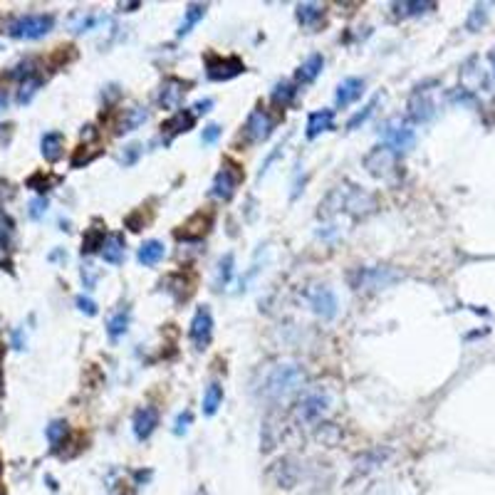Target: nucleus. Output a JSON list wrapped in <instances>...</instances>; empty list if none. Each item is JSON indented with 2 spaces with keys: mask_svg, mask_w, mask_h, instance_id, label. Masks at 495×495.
Here are the masks:
<instances>
[{
  "mask_svg": "<svg viewBox=\"0 0 495 495\" xmlns=\"http://www.w3.org/2000/svg\"><path fill=\"white\" fill-rule=\"evenodd\" d=\"M352 213L354 218L367 216L374 211V198L364 194L362 189H347V186H337L325 201L320 203V218H330L335 213Z\"/></svg>",
  "mask_w": 495,
  "mask_h": 495,
  "instance_id": "obj_1",
  "label": "nucleus"
},
{
  "mask_svg": "<svg viewBox=\"0 0 495 495\" xmlns=\"http://www.w3.org/2000/svg\"><path fill=\"white\" fill-rule=\"evenodd\" d=\"M305 384V372L297 364H278L275 369H270L263 384L265 399H288L290 394H295L297 389Z\"/></svg>",
  "mask_w": 495,
  "mask_h": 495,
  "instance_id": "obj_2",
  "label": "nucleus"
},
{
  "mask_svg": "<svg viewBox=\"0 0 495 495\" xmlns=\"http://www.w3.org/2000/svg\"><path fill=\"white\" fill-rule=\"evenodd\" d=\"M55 28V18L48 13H30L13 18L5 25V33L15 40H40Z\"/></svg>",
  "mask_w": 495,
  "mask_h": 495,
  "instance_id": "obj_3",
  "label": "nucleus"
},
{
  "mask_svg": "<svg viewBox=\"0 0 495 495\" xmlns=\"http://www.w3.org/2000/svg\"><path fill=\"white\" fill-rule=\"evenodd\" d=\"M354 290H382L399 280V273L392 268H357L347 275Z\"/></svg>",
  "mask_w": 495,
  "mask_h": 495,
  "instance_id": "obj_4",
  "label": "nucleus"
},
{
  "mask_svg": "<svg viewBox=\"0 0 495 495\" xmlns=\"http://www.w3.org/2000/svg\"><path fill=\"white\" fill-rule=\"evenodd\" d=\"M379 137H382L384 147H389L394 154H404L414 147L416 142V134L404 119H389L379 127Z\"/></svg>",
  "mask_w": 495,
  "mask_h": 495,
  "instance_id": "obj_5",
  "label": "nucleus"
},
{
  "mask_svg": "<svg viewBox=\"0 0 495 495\" xmlns=\"http://www.w3.org/2000/svg\"><path fill=\"white\" fill-rule=\"evenodd\" d=\"M241 181H243L241 166L233 164V161H223L221 171H218L216 179H213V184H211V196L218 198V201H231V198L236 196Z\"/></svg>",
  "mask_w": 495,
  "mask_h": 495,
  "instance_id": "obj_6",
  "label": "nucleus"
},
{
  "mask_svg": "<svg viewBox=\"0 0 495 495\" xmlns=\"http://www.w3.org/2000/svg\"><path fill=\"white\" fill-rule=\"evenodd\" d=\"M246 72V62L241 57H221V55H208L206 57V77L211 82H228L233 77Z\"/></svg>",
  "mask_w": 495,
  "mask_h": 495,
  "instance_id": "obj_7",
  "label": "nucleus"
},
{
  "mask_svg": "<svg viewBox=\"0 0 495 495\" xmlns=\"http://www.w3.org/2000/svg\"><path fill=\"white\" fill-rule=\"evenodd\" d=\"M273 127H275V122H273V117L268 114V109L255 107L253 112L248 114L246 127H243L246 144H260V142H265V139H270Z\"/></svg>",
  "mask_w": 495,
  "mask_h": 495,
  "instance_id": "obj_8",
  "label": "nucleus"
},
{
  "mask_svg": "<svg viewBox=\"0 0 495 495\" xmlns=\"http://www.w3.org/2000/svg\"><path fill=\"white\" fill-rule=\"evenodd\" d=\"M396 159H399V154H394L392 149L382 144V147H374L364 156V169L377 179H387L396 171Z\"/></svg>",
  "mask_w": 495,
  "mask_h": 495,
  "instance_id": "obj_9",
  "label": "nucleus"
},
{
  "mask_svg": "<svg viewBox=\"0 0 495 495\" xmlns=\"http://www.w3.org/2000/svg\"><path fill=\"white\" fill-rule=\"evenodd\" d=\"M307 300H310V307L315 310V315L322 317V320H335L337 312H340V302H337L335 290L327 288V285H315L307 293Z\"/></svg>",
  "mask_w": 495,
  "mask_h": 495,
  "instance_id": "obj_10",
  "label": "nucleus"
},
{
  "mask_svg": "<svg viewBox=\"0 0 495 495\" xmlns=\"http://www.w3.org/2000/svg\"><path fill=\"white\" fill-rule=\"evenodd\" d=\"M189 337L194 342V347L198 352H203L208 345H211V337H213V315L208 310V305H201L198 310L194 312V320L189 325Z\"/></svg>",
  "mask_w": 495,
  "mask_h": 495,
  "instance_id": "obj_11",
  "label": "nucleus"
},
{
  "mask_svg": "<svg viewBox=\"0 0 495 495\" xmlns=\"http://www.w3.org/2000/svg\"><path fill=\"white\" fill-rule=\"evenodd\" d=\"M194 124H196V112H194V109H179V112H174L164 124H161V137H164V144L169 147V144L174 142L179 134L191 132V129H194Z\"/></svg>",
  "mask_w": 495,
  "mask_h": 495,
  "instance_id": "obj_12",
  "label": "nucleus"
},
{
  "mask_svg": "<svg viewBox=\"0 0 495 495\" xmlns=\"http://www.w3.org/2000/svg\"><path fill=\"white\" fill-rule=\"evenodd\" d=\"M189 87H191V82L179 80V77H169V80H164L161 92H159V107L169 109V112H179V107H181V102H184Z\"/></svg>",
  "mask_w": 495,
  "mask_h": 495,
  "instance_id": "obj_13",
  "label": "nucleus"
},
{
  "mask_svg": "<svg viewBox=\"0 0 495 495\" xmlns=\"http://www.w3.org/2000/svg\"><path fill=\"white\" fill-rule=\"evenodd\" d=\"M327 409H330V396L325 392H310L297 406V419L312 424V421L322 419L327 414Z\"/></svg>",
  "mask_w": 495,
  "mask_h": 495,
  "instance_id": "obj_14",
  "label": "nucleus"
},
{
  "mask_svg": "<svg viewBox=\"0 0 495 495\" xmlns=\"http://www.w3.org/2000/svg\"><path fill=\"white\" fill-rule=\"evenodd\" d=\"M156 426H159V411H156V406H142L132 419V429L137 441H147L156 431Z\"/></svg>",
  "mask_w": 495,
  "mask_h": 495,
  "instance_id": "obj_15",
  "label": "nucleus"
},
{
  "mask_svg": "<svg viewBox=\"0 0 495 495\" xmlns=\"http://www.w3.org/2000/svg\"><path fill=\"white\" fill-rule=\"evenodd\" d=\"M147 119H149V109L134 104V107L124 109V112L119 114L117 124H114V132H117V134H129V132H134V129L144 127V124H147Z\"/></svg>",
  "mask_w": 495,
  "mask_h": 495,
  "instance_id": "obj_16",
  "label": "nucleus"
},
{
  "mask_svg": "<svg viewBox=\"0 0 495 495\" xmlns=\"http://www.w3.org/2000/svg\"><path fill=\"white\" fill-rule=\"evenodd\" d=\"M335 129V112L332 109H317L307 117V139H317L320 134Z\"/></svg>",
  "mask_w": 495,
  "mask_h": 495,
  "instance_id": "obj_17",
  "label": "nucleus"
},
{
  "mask_svg": "<svg viewBox=\"0 0 495 495\" xmlns=\"http://www.w3.org/2000/svg\"><path fill=\"white\" fill-rule=\"evenodd\" d=\"M364 95V80H359V77H347V80L340 82V87H337V95H335V102L337 107H349V104H354L359 97Z\"/></svg>",
  "mask_w": 495,
  "mask_h": 495,
  "instance_id": "obj_18",
  "label": "nucleus"
},
{
  "mask_svg": "<svg viewBox=\"0 0 495 495\" xmlns=\"http://www.w3.org/2000/svg\"><path fill=\"white\" fill-rule=\"evenodd\" d=\"M40 151H43L45 161L57 164V161L62 159V154H65V137H62L60 132L43 134V139H40Z\"/></svg>",
  "mask_w": 495,
  "mask_h": 495,
  "instance_id": "obj_19",
  "label": "nucleus"
},
{
  "mask_svg": "<svg viewBox=\"0 0 495 495\" xmlns=\"http://www.w3.org/2000/svg\"><path fill=\"white\" fill-rule=\"evenodd\" d=\"M208 228H211V216L196 213L191 221H186L184 226H181V231L176 233V236L184 238V241H201V238L208 233Z\"/></svg>",
  "mask_w": 495,
  "mask_h": 495,
  "instance_id": "obj_20",
  "label": "nucleus"
},
{
  "mask_svg": "<svg viewBox=\"0 0 495 495\" xmlns=\"http://www.w3.org/2000/svg\"><path fill=\"white\" fill-rule=\"evenodd\" d=\"M124 253H127V246H124V236L122 233H109L107 241L102 246V258L104 263L109 265H122Z\"/></svg>",
  "mask_w": 495,
  "mask_h": 495,
  "instance_id": "obj_21",
  "label": "nucleus"
},
{
  "mask_svg": "<svg viewBox=\"0 0 495 495\" xmlns=\"http://www.w3.org/2000/svg\"><path fill=\"white\" fill-rule=\"evenodd\" d=\"M409 114L416 122H426V119H431V114H434V104L426 97V90H421V87L409 99Z\"/></svg>",
  "mask_w": 495,
  "mask_h": 495,
  "instance_id": "obj_22",
  "label": "nucleus"
},
{
  "mask_svg": "<svg viewBox=\"0 0 495 495\" xmlns=\"http://www.w3.org/2000/svg\"><path fill=\"white\" fill-rule=\"evenodd\" d=\"M322 67H325V57H322L320 52L310 55L300 65V70H297V82H302V85H312V82L322 75Z\"/></svg>",
  "mask_w": 495,
  "mask_h": 495,
  "instance_id": "obj_23",
  "label": "nucleus"
},
{
  "mask_svg": "<svg viewBox=\"0 0 495 495\" xmlns=\"http://www.w3.org/2000/svg\"><path fill=\"white\" fill-rule=\"evenodd\" d=\"M206 10H208V5H203V3H189V8L184 10V23L179 25V33L176 35H179V38H186V35L206 18Z\"/></svg>",
  "mask_w": 495,
  "mask_h": 495,
  "instance_id": "obj_24",
  "label": "nucleus"
},
{
  "mask_svg": "<svg viewBox=\"0 0 495 495\" xmlns=\"http://www.w3.org/2000/svg\"><path fill=\"white\" fill-rule=\"evenodd\" d=\"M166 255V246L161 241H147L142 248H139L137 253V260L142 265H147V268H154V265H159L161 260H164Z\"/></svg>",
  "mask_w": 495,
  "mask_h": 495,
  "instance_id": "obj_25",
  "label": "nucleus"
},
{
  "mask_svg": "<svg viewBox=\"0 0 495 495\" xmlns=\"http://www.w3.org/2000/svg\"><path fill=\"white\" fill-rule=\"evenodd\" d=\"M325 18V8L317 3H300L297 5V23L302 28H317V23Z\"/></svg>",
  "mask_w": 495,
  "mask_h": 495,
  "instance_id": "obj_26",
  "label": "nucleus"
},
{
  "mask_svg": "<svg viewBox=\"0 0 495 495\" xmlns=\"http://www.w3.org/2000/svg\"><path fill=\"white\" fill-rule=\"evenodd\" d=\"M129 330V307H122V310H117L112 317H109L107 322V335L112 342H117L119 337H124Z\"/></svg>",
  "mask_w": 495,
  "mask_h": 495,
  "instance_id": "obj_27",
  "label": "nucleus"
},
{
  "mask_svg": "<svg viewBox=\"0 0 495 495\" xmlns=\"http://www.w3.org/2000/svg\"><path fill=\"white\" fill-rule=\"evenodd\" d=\"M295 97H297V85H295V82H288V80L278 82V85L273 87V92H270V99H273V104H275V107H280V109L290 107Z\"/></svg>",
  "mask_w": 495,
  "mask_h": 495,
  "instance_id": "obj_28",
  "label": "nucleus"
},
{
  "mask_svg": "<svg viewBox=\"0 0 495 495\" xmlns=\"http://www.w3.org/2000/svg\"><path fill=\"white\" fill-rule=\"evenodd\" d=\"M223 404V387L218 382H211L203 392V414L206 416H216V411L221 409Z\"/></svg>",
  "mask_w": 495,
  "mask_h": 495,
  "instance_id": "obj_29",
  "label": "nucleus"
},
{
  "mask_svg": "<svg viewBox=\"0 0 495 495\" xmlns=\"http://www.w3.org/2000/svg\"><path fill=\"white\" fill-rule=\"evenodd\" d=\"M107 241V231L102 226H92L90 231L85 233V241H82V255H90V253H102V246Z\"/></svg>",
  "mask_w": 495,
  "mask_h": 495,
  "instance_id": "obj_30",
  "label": "nucleus"
},
{
  "mask_svg": "<svg viewBox=\"0 0 495 495\" xmlns=\"http://www.w3.org/2000/svg\"><path fill=\"white\" fill-rule=\"evenodd\" d=\"M45 436H48V441H50L52 451H57V448L65 446L67 436H70V426H67V421L57 419V421H52V424L48 426V429H45Z\"/></svg>",
  "mask_w": 495,
  "mask_h": 495,
  "instance_id": "obj_31",
  "label": "nucleus"
},
{
  "mask_svg": "<svg viewBox=\"0 0 495 495\" xmlns=\"http://www.w3.org/2000/svg\"><path fill=\"white\" fill-rule=\"evenodd\" d=\"M392 8L399 18H416V15H424V13H429V10H434L436 5L434 3H409V0H404V3H394Z\"/></svg>",
  "mask_w": 495,
  "mask_h": 495,
  "instance_id": "obj_32",
  "label": "nucleus"
},
{
  "mask_svg": "<svg viewBox=\"0 0 495 495\" xmlns=\"http://www.w3.org/2000/svg\"><path fill=\"white\" fill-rule=\"evenodd\" d=\"M233 270H236V258L233 253H226L218 263V273H216V290H223L233 278Z\"/></svg>",
  "mask_w": 495,
  "mask_h": 495,
  "instance_id": "obj_33",
  "label": "nucleus"
},
{
  "mask_svg": "<svg viewBox=\"0 0 495 495\" xmlns=\"http://www.w3.org/2000/svg\"><path fill=\"white\" fill-rule=\"evenodd\" d=\"M40 85H43V77L35 75V77H28V80L20 82V90H18V102L20 104H30L33 102V97L38 95Z\"/></svg>",
  "mask_w": 495,
  "mask_h": 495,
  "instance_id": "obj_34",
  "label": "nucleus"
},
{
  "mask_svg": "<svg viewBox=\"0 0 495 495\" xmlns=\"http://www.w3.org/2000/svg\"><path fill=\"white\" fill-rule=\"evenodd\" d=\"M297 481V468L290 461L278 463V483L280 488H293Z\"/></svg>",
  "mask_w": 495,
  "mask_h": 495,
  "instance_id": "obj_35",
  "label": "nucleus"
},
{
  "mask_svg": "<svg viewBox=\"0 0 495 495\" xmlns=\"http://www.w3.org/2000/svg\"><path fill=\"white\" fill-rule=\"evenodd\" d=\"M377 104H379V97H374L372 102H369L367 107L362 109V112L354 114V117L347 122V129H349V132H354V129H359V127H362V124H367V119L374 114V109H377Z\"/></svg>",
  "mask_w": 495,
  "mask_h": 495,
  "instance_id": "obj_36",
  "label": "nucleus"
},
{
  "mask_svg": "<svg viewBox=\"0 0 495 495\" xmlns=\"http://www.w3.org/2000/svg\"><path fill=\"white\" fill-rule=\"evenodd\" d=\"M384 458H387V453H382V451L367 453V456L359 458V461H357V473H369V471H372V468L382 466Z\"/></svg>",
  "mask_w": 495,
  "mask_h": 495,
  "instance_id": "obj_37",
  "label": "nucleus"
},
{
  "mask_svg": "<svg viewBox=\"0 0 495 495\" xmlns=\"http://www.w3.org/2000/svg\"><path fill=\"white\" fill-rule=\"evenodd\" d=\"M90 149H92V147H87V144H85V147L77 149V154L72 156V169H80V166H87L90 161L97 159V156H99V149H97V151H90Z\"/></svg>",
  "mask_w": 495,
  "mask_h": 495,
  "instance_id": "obj_38",
  "label": "nucleus"
},
{
  "mask_svg": "<svg viewBox=\"0 0 495 495\" xmlns=\"http://www.w3.org/2000/svg\"><path fill=\"white\" fill-rule=\"evenodd\" d=\"M57 179H52V176H45V174H35L28 179V189L38 191V194H45V191H50V186L55 184Z\"/></svg>",
  "mask_w": 495,
  "mask_h": 495,
  "instance_id": "obj_39",
  "label": "nucleus"
},
{
  "mask_svg": "<svg viewBox=\"0 0 495 495\" xmlns=\"http://www.w3.org/2000/svg\"><path fill=\"white\" fill-rule=\"evenodd\" d=\"M28 213H30V218H33V221H40V218L48 213V198H45V196L33 198V201H30V206H28Z\"/></svg>",
  "mask_w": 495,
  "mask_h": 495,
  "instance_id": "obj_40",
  "label": "nucleus"
},
{
  "mask_svg": "<svg viewBox=\"0 0 495 495\" xmlns=\"http://www.w3.org/2000/svg\"><path fill=\"white\" fill-rule=\"evenodd\" d=\"M191 411H181L179 416H176V421H174V434L176 436H184L186 431H189V426H191Z\"/></svg>",
  "mask_w": 495,
  "mask_h": 495,
  "instance_id": "obj_41",
  "label": "nucleus"
},
{
  "mask_svg": "<svg viewBox=\"0 0 495 495\" xmlns=\"http://www.w3.org/2000/svg\"><path fill=\"white\" fill-rule=\"evenodd\" d=\"M75 305H77V310L85 312L87 317H95V315H97V302H95V300H90V297L80 295V297H77V300H75Z\"/></svg>",
  "mask_w": 495,
  "mask_h": 495,
  "instance_id": "obj_42",
  "label": "nucleus"
},
{
  "mask_svg": "<svg viewBox=\"0 0 495 495\" xmlns=\"http://www.w3.org/2000/svg\"><path fill=\"white\" fill-rule=\"evenodd\" d=\"M221 132H223V129L218 127V124H208V127L203 129V134H201V142L206 144V147H211V144H216V142H218V137H221Z\"/></svg>",
  "mask_w": 495,
  "mask_h": 495,
  "instance_id": "obj_43",
  "label": "nucleus"
},
{
  "mask_svg": "<svg viewBox=\"0 0 495 495\" xmlns=\"http://www.w3.org/2000/svg\"><path fill=\"white\" fill-rule=\"evenodd\" d=\"M75 55H77L75 48H72V45H67V48H57L52 60H55V65H67V62L75 60Z\"/></svg>",
  "mask_w": 495,
  "mask_h": 495,
  "instance_id": "obj_44",
  "label": "nucleus"
},
{
  "mask_svg": "<svg viewBox=\"0 0 495 495\" xmlns=\"http://www.w3.org/2000/svg\"><path fill=\"white\" fill-rule=\"evenodd\" d=\"M139 154H142V144H129L127 151H124V154H122V164H124V166L137 164Z\"/></svg>",
  "mask_w": 495,
  "mask_h": 495,
  "instance_id": "obj_45",
  "label": "nucleus"
},
{
  "mask_svg": "<svg viewBox=\"0 0 495 495\" xmlns=\"http://www.w3.org/2000/svg\"><path fill=\"white\" fill-rule=\"evenodd\" d=\"M10 233H13V226H10L8 218L0 216V248L10 246Z\"/></svg>",
  "mask_w": 495,
  "mask_h": 495,
  "instance_id": "obj_46",
  "label": "nucleus"
},
{
  "mask_svg": "<svg viewBox=\"0 0 495 495\" xmlns=\"http://www.w3.org/2000/svg\"><path fill=\"white\" fill-rule=\"evenodd\" d=\"M95 25V18L92 15H80V20H72V33H85Z\"/></svg>",
  "mask_w": 495,
  "mask_h": 495,
  "instance_id": "obj_47",
  "label": "nucleus"
},
{
  "mask_svg": "<svg viewBox=\"0 0 495 495\" xmlns=\"http://www.w3.org/2000/svg\"><path fill=\"white\" fill-rule=\"evenodd\" d=\"M82 280H85V288H95V283H97V273H95V268L92 265H85L82 268Z\"/></svg>",
  "mask_w": 495,
  "mask_h": 495,
  "instance_id": "obj_48",
  "label": "nucleus"
},
{
  "mask_svg": "<svg viewBox=\"0 0 495 495\" xmlns=\"http://www.w3.org/2000/svg\"><path fill=\"white\" fill-rule=\"evenodd\" d=\"M211 107H213V99H211V97H206V99H201V102H196V104H194V112H196V117H198V114H206V112H211Z\"/></svg>",
  "mask_w": 495,
  "mask_h": 495,
  "instance_id": "obj_49",
  "label": "nucleus"
},
{
  "mask_svg": "<svg viewBox=\"0 0 495 495\" xmlns=\"http://www.w3.org/2000/svg\"><path fill=\"white\" fill-rule=\"evenodd\" d=\"M5 107H8V92L0 90V109H5Z\"/></svg>",
  "mask_w": 495,
  "mask_h": 495,
  "instance_id": "obj_50",
  "label": "nucleus"
},
{
  "mask_svg": "<svg viewBox=\"0 0 495 495\" xmlns=\"http://www.w3.org/2000/svg\"><path fill=\"white\" fill-rule=\"evenodd\" d=\"M67 255L62 253V250H55V253H50V260H65Z\"/></svg>",
  "mask_w": 495,
  "mask_h": 495,
  "instance_id": "obj_51",
  "label": "nucleus"
},
{
  "mask_svg": "<svg viewBox=\"0 0 495 495\" xmlns=\"http://www.w3.org/2000/svg\"><path fill=\"white\" fill-rule=\"evenodd\" d=\"M0 396H3V372H0Z\"/></svg>",
  "mask_w": 495,
  "mask_h": 495,
  "instance_id": "obj_52",
  "label": "nucleus"
}]
</instances>
